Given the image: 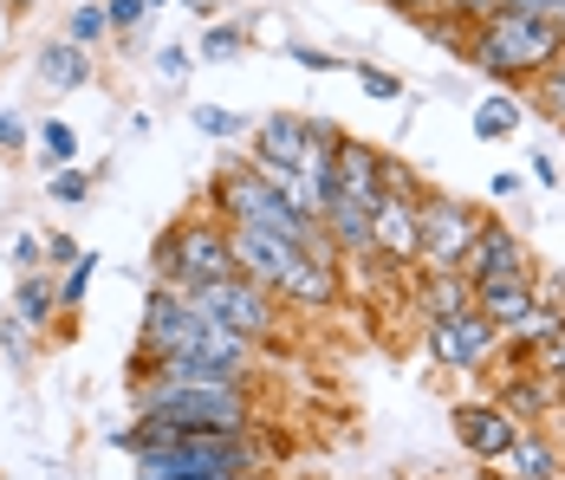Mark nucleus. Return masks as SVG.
<instances>
[{"instance_id":"obj_1","label":"nucleus","mask_w":565,"mask_h":480,"mask_svg":"<svg viewBox=\"0 0 565 480\" xmlns=\"http://www.w3.org/2000/svg\"><path fill=\"white\" fill-rule=\"evenodd\" d=\"M143 344L157 358H209V364H227V371H241V376L254 364V338H241L222 319L195 312L175 286H157L150 292V306H143Z\"/></svg>"},{"instance_id":"obj_2","label":"nucleus","mask_w":565,"mask_h":480,"mask_svg":"<svg viewBox=\"0 0 565 480\" xmlns=\"http://www.w3.org/2000/svg\"><path fill=\"white\" fill-rule=\"evenodd\" d=\"M137 416H157L170 428H209V435H241L247 428V390L241 383H143Z\"/></svg>"},{"instance_id":"obj_3","label":"nucleus","mask_w":565,"mask_h":480,"mask_svg":"<svg viewBox=\"0 0 565 480\" xmlns=\"http://www.w3.org/2000/svg\"><path fill=\"white\" fill-rule=\"evenodd\" d=\"M215 195H222L227 221H241V227H267V234H286V241H299V247H319V221L292 209V195H280L254 162H247V169H227Z\"/></svg>"},{"instance_id":"obj_4","label":"nucleus","mask_w":565,"mask_h":480,"mask_svg":"<svg viewBox=\"0 0 565 480\" xmlns=\"http://www.w3.org/2000/svg\"><path fill=\"white\" fill-rule=\"evenodd\" d=\"M559 53H565L559 26L553 20H533V13H494L488 33H481V46H475V58L488 72H540V65H553Z\"/></svg>"},{"instance_id":"obj_5","label":"nucleus","mask_w":565,"mask_h":480,"mask_svg":"<svg viewBox=\"0 0 565 480\" xmlns=\"http://www.w3.org/2000/svg\"><path fill=\"white\" fill-rule=\"evenodd\" d=\"M157 267H163V286H175V292H195V286L234 273L227 227H209V221H182V227H170L163 247H157Z\"/></svg>"},{"instance_id":"obj_6","label":"nucleus","mask_w":565,"mask_h":480,"mask_svg":"<svg viewBox=\"0 0 565 480\" xmlns=\"http://www.w3.org/2000/svg\"><path fill=\"white\" fill-rule=\"evenodd\" d=\"M195 312H209V319H222L227 331H241V338H267L274 331V292L260 286V279H247V273H222V279H209V286H195V292H182Z\"/></svg>"},{"instance_id":"obj_7","label":"nucleus","mask_w":565,"mask_h":480,"mask_svg":"<svg viewBox=\"0 0 565 480\" xmlns=\"http://www.w3.org/2000/svg\"><path fill=\"white\" fill-rule=\"evenodd\" d=\"M475 214L461 209V202H429V209H416V260H429V273L443 267H461L468 260V247H475Z\"/></svg>"},{"instance_id":"obj_8","label":"nucleus","mask_w":565,"mask_h":480,"mask_svg":"<svg viewBox=\"0 0 565 480\" xmlns=\"http://www.w3.org/2000/svg\"><path fill=\"white\" fill-rule=\"evenodd\" d=\"M227 254H234V273H247V279H260V286L274 292L286 279V267H292L299 254H312V247H299V241H286V234H267V227L227 221Z\"/></svg>"},{"instance_id":"obj_9","label":"nucleus","mask_w":565,"mask_h":480,"mask_svg":"<svg viewBox=\"0 0 565 480\" xmlns=\"http://www.w3.org/2000/svg\"><path fill=\"white\" fill-rule=\"evenodd\" d=\"M488 338H494V324L475 319V312H443V319L429 324V344H436V358H443L449 371L481 364V358H488Z\"/></svg>"},{"instance_id":"obj_10","label":"nucleus","mask_w":565,"mask_h":480,"mask_svg":"<svg viewBox=\"0 0 565 480\" xmlns=\"http://www.w3.org/2000/svg\"><path fill=\"white\" fill-rule=\"evenodd\" d=\"M312 157H319V150H312V117H292V110L260 117V157H254V162H274V169H306Z\"/></svg>"},{"instance_id":"obj_11","label":"nucleus","mask_w":565,"mask_h":480,"mask_svg":"<svg viewBox=\"0 0 565 480\" xmlns=\"http://www.w3.org/2000/svg\"><path fill=\"white\" fill-rule=\"evenodd\" d=\"M326 162H332V189H326V195H351V202L377 209V195H384V182H377V150L339 137V150H332Z\"/></svg>"},{"instance_id":"obj_12","label":"nucleus","mask_w":565,"mask_h":480,"mask_svg":"<svg viewBox=\"0 0 565 480\" xmlns=\"http://www.w3.org/2000/svg\"><path fill=\"white\" fill-rule=\"evenodd\" d=\"M371 254L416 260V202L409 195H377V209H371Z\"/></svg>"},{"instance_id":"obj_13","label":"nucleus","mask_w":565,"mask_h":480,"mask_svg":"<svg viewBox=\"0 0 565 480\" xmlns=\"http://www.w3.org/2000/svg\"><path fill=\"white\" fill-rule=\"evenodd\" d=\"M461 267L475 273V286L481 279H526V254H520V241H513L508 227H481Z\"/></svg>"},{"instance_id":"obj_14","label":"nucleus","mask_w":565,"mask_h":480,"mask_svg":"<svg viewBox=\"0 0 565 480\" xmlns=\"http://www.w3.org/2000/svg\"><path fill=\"white\" fill-rule=\"evenodd\" d=\"M319 227L332 234L339 254H371V209H364V202H351V195H326Z\"/></svg>"},{"instance_id":"obj_15","label":"nucleus","mask_w":565,"mask_h":480,"mask_svg":"<svg viewBox=\"0 0 565 480\" xmlns=\"http://www.w3.org/2000/svg\"><path fill=\"white\" fill-rule=\"evenodd\" d=\"M455 428H461V441H468L475 455H488V461H501V455L513 448V435H520L508 409H461Z\"/></svg>"},{"instance_id":"obj_16","label":"nucleus","mask_w":565,"mask_h":480,"mask_svg":"<svg viewBox=\"0 0 565 480\" xmlns=\"http://www.w3.org/2000/svg\"><path fill=\"white\" fill-rule=\"evenodd\" d=\"M40 78H46L53 92H78V85L92 78V53H85L78 40H58V46L40 53Z\"/></svg>"},{"instance_id":"obj_17","label":"nucleus","mask_w":565,"mask_h":480,"mask_svg":"<svg viewBox=\"0 0 565 480\" xmlns=\"http://www.w3.org/2000/svg\"><path fill=\"white\" fill-rule=\"evenodd\" d=\"M53 306H58L53 279H46V273H26V279H20V292H13V319H20V324H46V319H53Z\"/></svg>"},{"instance_id":"obj_18","label":"nucleus","mask_w":565,"mask_h":480,"mask_svg":"<svg viewBox=\"0 0 565 480\" xmlns=\"http://www.w3.org/2000/svg\"><path fill=\"white\" fill-rule=\"evenodd\" d=\"M513 468V480H553V448L546 441H533V435H513V448L501 455Z\"/></svg>"},{"instance_id":"obj_19","label":"nucleus","mask_w":565,"mask_h":480,"mask_svg":"<svg viewBox=\"0 0 565 480\" xmlns=\"http://www.w3.org/2000/svg\"><path fill=\"white\" fill-rule=\"evenodd\" d=\"M423 299H429V312H436V319H443V312H468V279H461V267L429 273Z\"/></svg>"},{"instance_id":"obj_20","label":"nucleus","mask_w":565,"mask_h":480,"mask_svg":"<svg viewBox=\"0 0 565 480\" xmlns=\"http://www.w3.org/2000/svg\"><path fill=\"white\" fill-rule=\"evenodd\" d=\"M40 150H46V169H65V162L78 157V137H72V124H58V117H46V124H40Z\"/></svg>"},{"instance_id":"obj_21","label":"nucleus","mask_w":565,"mask_h":480,"mask_svg":"<svg viewBox=\"0 0 565 480\" xmlns=\"http://www.w3.org/2000/svg\"><path fill=\"white\" fill-rule=\"evenodd\" d=\"M513 124H520V105H513V98H488V105L475 110V130H481V137H508Z\"/></svg>"},{"instance_id":"obj_22","label":"nucleus","mask_w":565,"mask_h":480,"mask_svg":"<svg viewBox=\"0 0 565 480\" xmlns=\"http://www.w3.org/2000/svg\"><path fill=\"white\" fill-rule=\"evenodd\" d=\"M92 273H98V254H78V260L65 267V286H58V306H78V299H85V286H92Z\"/></svg>"},{"instance_id":"obj_23","label":"nucleus","mask_w":565,"mask_h":480,"mask_svg":"<svg viewBox=\"0 0 565 480\" xmlns=\"http://www.w3.org/2000/svg\"><path fill=\"white\" fill-rule=\"evenodd\" d=\"M105 33H111V13L85 0V7L72 13V40H78V46H92V40H105Z\"/></svg>"},{"instance_id":"obj_24","label":"nucleus","mask_w":565,"mask_h":480,"mask_svg":"<svg viewBox=\"0 0 565 480\" xmlns=\"http://www.w3.org/2000/svg\"><path fill=\"white\" fill-rule=\"evenodd\" d=\"M241 40H247L241 26H209V33H202V58H234Z\"/></svg>"},{"instance_id":"obj_25","label":"nucleus","mask_w":565,"mask_h":480,"mask_svg":"<svg viewBox=\"0 0 565 480\" xmlns=\"http://www.w3.org/2000/svg\"><path fill=\"white\" fill-rule=\"evenodd\" d=\"M85 195H92V175H78L72 162L53 169V202H85Z\"/></svg>"},{"instance_id":"obj_26","label":"nucleus","mask_w":565,"mask_h":480,"mask_svg":"<svg viewBox=\"0 0 565 480\" xmlns=\"http://www.w3.org/2000/svg\"><path fill=\"white\" fill-rule=\"evenodd\" d=\"M195 130H209V137H234L241 117H234V110H215V105H195Z\"/></svg>"},{"instance_id":"obj_27","label":"nucleus","mask_w":565,"mask_h":480,"mask_svg":"<svg viewBox=\"0 0 565 480\" xmlns=\"http://www.w3.org/2000/svg\"><path fill=\"white\" fill-rule=\"evenodd\" d=\"M358 85H364L371 98H403V85H396L391 72H377V65H358Z\"/></svg>"},{"instance_id":"obj_28","label":"nucleus","mask_w":565,"mask_h":480,"mask_svg":"<svg viewBox=\"0 0 565 480\" xmlns=\"http://www.w3.org/2000/svg\"><path fill=\"white\" fill-rule=\"evenodd\" d=\"M540 358H546V371L565 376V324H553L546 338H540Z\"/></svg>"},{"instance_id":"obj_29","label":"nucleus","mask_w":565,"mask_h":480,"mask_svg":"<svg viewBox=\"0 0 565 480\" xmlns=\"http://www.w3.org/2000/svg\"><path fill=\"white\" fill-rule=\"evenodd\" d=\"M105 13H111V26H137L150 13V0H105Z\"/></svg>"},{"instance_id":"obj_30","label":"nucleus","mask_w":565,"mask_h":480,"mask_svg":"<svg viewBox=\"0 0 565 480\" xmlns=\"http://www.w3.org/2000/svg\"><path fill=\"white\" fill-rule=\"evenodd\" d=\"M540 403H546V390H533V383H526V390H513V396H508V416L520 423V416H533Z\"/></svg>"},{"instance_id":"obj_31","label":"nucleus","mask_w":565,"mask_h":480,"mask_svg":"<svg viewBox=\"0 0 565 480\" xmlns=\"http://www.w3.org/2000/svg\"><path fill=\"white\" fill-rule=\"evenodd\" d=\"M40 254H46V241H40V234H20V247H13V260H20L26 273H40Z\"/></svg>"},{"instance_id":"obj_32","label":"nucleus","mask_w":565,"mask_h":480,"mask_svg":"<svg viewBox=\"0 0 565 480\" xmlns=\"http://www.w3.org/2000/svg\"><path fill=\"white\" fill-rule=\"evenodd\" d=\"M20 143H26V124L13 110H0V150H20Z\"/></svg>"},{"instance_id":"obj_33","label":"nucleus","mask_w":565,"mask_h":480,"mask_svg":"<svg viewBox=\"0 0 565 480\" xmlns=\"http://www.w3.org/2000/svg\"><path fill=\"white\" fill-rule=\"evenodd\" d=\"M292 65H306V72H332V53H312V46H286Z\"/></svg>"},{"instance_id":"obj_34","label":"nucleus","mask_w":565,"mask_h":480,"mask_svg":"<svg viewBox=\"0 0 565 480\" xmlns=\"http://www.w3.org/2000/svg\"><path fill=\"white\" fill-rule=\"evenodd\" d=\"M0 344H7L13 358H26V324H20V319H0Z\"/></svg>"},{"instance_id":"obj_35","label":"nucleus","mask_w":565,"mask_h":480,"mask_svg":"<svg viewBox=\"0 0 565 480\" xmlns=\"http://www.w3.org/2000/svg\"><path fill=\"white\" fill-rule=\"evenodd\" d=\"M157 65H163V78H189V53H182V46H163Z\"/></svg>"},{"instance_id":"obj_36","label":"nucleus","mask_w":565,"mask_h":480,"mask_svg":"<svg viewBox=\"0 0 565 480\" xmlns=\"http://www.w3.org/2000/svg\"><path fill=\"white\" fill-rule=\"evenodd\" d=\"M46 260H53V267H72V260H78V247H72L65 234H53V241H46Z\"/></svg>"},{"instance_id":"obj_37","label":"nucleus","mask_w":565,"mask_h":480,"mask_svg":"<svg viewBox=\"0 0 565 480\" xmlns=\"http://www.w3.org/2000/svg\"><path fill=\"white\" fill-rule=\"evenodd\" d=\"M501 7H508V13H533V20H546L559 0H501Z\"/></svg>"},{"instance_id":"obj_38","label":"nucleus","mask_w":565,"mask_h":480,"mask_svg":"<svg viewBox=\"0 0 565 480\" xmlns=\"http://www.w3.org/2000/svg\"><path fill=\"white\" fill-rule=\"evenodd\" d=\"M443 7H455V13H494L501 0H443Z\"/></svg>"},{"instance_id":"obj_39","label":"nucleus","mask_w":565,"mask_h":480,"mask_svg":"<svg viewBox=\"0 0 565 480\" xmlns=\"http://www.w3.org/2000/svg\"><path fill=\"white\" fill-rule=\"evenodd\" d=\"M182 7H189V13H202V20H209V13H215V7H222V0H182Z\"/></svg>"},{"instance_id":"obj_40","label":"nucleus","mask_w":565,"mask_h":480,"mask_svg":"<svg viewBox=\"0 0 565 480\" xmlns=\"http://www.w3.org/2000/svg\"><path fill=\"white\" fill-rule=\"evenodd\" d=\"M546 20H553V26H559V40H565V0H559V7H553V13H546Z\"/></svg>"},{"instance_id":"obj_41","label":"nucleus","mask_w":565,"mask_h":480,"mask_svg":"<svg viewBox=\"0 0 565 480\" xmlns=\"http://www.w3.org/2000/svg\"><path fill=\"white\" fill-rule=\"evenodd\" d=\"M396 7H409V13H416V7H443V0H396Z\"/></svg>"},{"instance_id":"obj_42","label":"nucleus","mask_w":565,"mask_h":480,"mask_svg":"<svg viewBox=\"0 0 565 480\" xmlns=\"http://www.w3.org/2000/svg\"><path fill=\"white\" fill-rule=\"evenodd\" d=\"M553 110H559V117H565V85H553Z\"/></svg>"},{"instance_id":"obj_43","label":"nucleus","mask_w":565,"mask_h":480,"mask_svg":"<svg viewBox=\"0 0 565 480\" xmlns=\"http://www.w3.org/2000/svg\"><path fill=\"white\" fill-rule=\"evenodd\" d=\"M553 85H565V58H553Z\"/></svg>"},{"instance_id":"obj_44","label":"nucleus","mask_w":565,"mask_h":480,"mask_svg":"<svg viewBox=\"0 0 565 480\" xmlns=\"http://www.w3.org/2000/svg\"><path fill=\"white\" fill-rule=\"evenodd\" d=\"M13 7H26V0H13Z\"/></svg>"},{"instance_id":"obj_45","label":"nucleus","mask_w":565,"mask_h":480,"mask_svg":"<svg viewBox=\"0 0 565 480\" xmlns=\"http://www.w3.org/2000/svg\"><path fill=\"white\" fill-rule=\"evenodd\" d=\"M241 480H247V474H241Z\"/></svg>"}]
</instances>
